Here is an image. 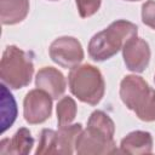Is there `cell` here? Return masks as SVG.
I'll return each instance as SVG.
<instances>
[{"label": "cell", "mask_w": 155, "mask_h": 155, "mask_svg": "<svg viewBox=\"0 0 155 155\" xmlns=\"http://www.w3.org/2000/svg\"><path fill=\"white\" fill-rule=\"evenodd\" d=\"M115 125L108 114L94 110L87 121L86 130H82L75 142V151L79 155L114 154L117 151L114 142Z\"/></svg>", "instance_id": "1"}, {"label": "cell", "mask_w": 155, "mask_h": 155, "mask_svg": "<svg viewBox=\"0 0 155 155\" xmlns=\"http://www.w3.org/2000/svg\"><path fill=\"white\" fill-rule=\"evenodd\" d=\"M138 33L134 23L126 19H117L105 29L94 34L88 42V54L96 62H103L115 56L125 44Z\"/></svg>", "instance_id": "2"}, {"label": "cell", "mask_w": 155, "mask_h": 155, "mask_svg": "<svg viewBox=\"0 0 155 155\" xmlns=\"http://www.w3.org/2000/svg\"><path fill=\"white\" fill-rule=\"evenodd\" d=\"M120 98L139 120L155 121V88L142 76L126 75L120 82Z\"/></svg>", "instance_id": "3"}, {"label": "cell", "mask_w": 155, "mask_h": 155, "mask_svg": "<svg viewBox=\"0 0 155 155\" xmlns=\"http://www.w3.org/2000/svg\"><path fill=\"white\" fill-rule=\"evenodd\" d=\"M70 92L82 103L97 105L105 91L102 73L92 64H79L70 69L68 75Z\"/></svg>", "instance_id": "4"}, {"label": "cell", "mask_w": 155, "mask_h": 155, "mask_svg": "<svg viewBox=\"0 0 155 155\" xmlns=\"http://www.w3.org/2000/svg\"><path fill=\"white\" fill-rule=\"evenodd\" d=\"M34 74V64L27 52L15 45L5 48L0 62V78L4 85L13 90L28 86Z\"/></svg>", "instance_id": "5"}, {"label": "cell", "mask_w": 155, "mask_h": 155, "mask_svg": "<svg viewBox=\"0 0 155 155\" xmlns=\"http://www.w3.org/2000/svg\"><path fill=\"white\" fill-rule=\"evenodd\" d=\"M81 131V124H70L67 126H62L58 128V131L44 128L41 131L39 145L35 150V154L70 155L75 151V142Z\"/></svg>", "instance_id": "6"}, {"label": "cell", "mask_w": 155, "mask_h": 155, "mask_svg": "<svg viewBox=\"0 0 155 155\" xmlns=\"http://www.w3.org/2000/svg\"><path fill=\"white\" fill-rule=\"evenodd\" d=\"M51 59L65 69L79 65L84 59V50L80 41L73 36H61L52 41L48 48Z\"/></svg>", "instance_id": "7"}, {"label": "cell", "mask_w": 155, "mask_h": 155, "mask_svg": "<svg viewBox=\"0 0 155 155\" xmlns=\"http://www.w3.org/2000/svg\"><path fill=\"white\" fill-rule=\"evenodd\" d=\"M52 114V97L40 90H30L23 101L24 120L30 125H38L50 119Z\"/></svg>", "instance_id": "8"}, {"label": "cell", "mask_w": 155, "mask_h": 155, "mask_svg": "<svg viewBox=\"0 0 155 155\" xmlns=\"http://www.w3.org/2000/svg\"><path fill=\"white\" fill-rule=\"evenodd\" d=\"M122 57L126 68L133 73H142L150 61V47L148 42L137 35L131 38L122 47Z\"/></svg>", "instance_id": "9"}, {"label": "cell", "mask_w": 155, "mask_h": 155, "mask_svg": "<svg viewBox=\"0 0 155 155\" xmlns=\"http://www.w3.org/2000/svg\"><path fill=\"white\" fill-rule=\"evenodd\" d=\"M35 85L38 88L47 92L52 99H58L63 96L67 88L64 75L53 67L41 68L35 76Z\"/></svg>", "instance_id": "10"}, {"label": "cell", "mask_w": 155, "mask_h": 155, "mask_svg": "<svg viewBox=\"0 0 155 155\" xmlns=\"http://www.w3.org/2000/svg\"><path fill=\"white\" fill-rule=\"evenodd\" d=\"M120 151L127 154H149L153 151V137L147 131H133L121 139Z\"/></svg>", "instance_id": "11"}, {"label": "cell", "mask_w": 155, "mask_h": 155, "mask_svg": "<svg viewBox=\"0 0 155 155\" xmlns=\"http://www.w3.org/2000/svg\"><path fill=\"white\" fill-rule=\"evenodd\" d=\"M34 145V138L28 128H19L12 138H4L0 142L1 154H29Z\"/></svg>", "instance_id": "12"}, {"label": "cell", "mask_w": 155, "mask_h": 155, "mask_svg": "<svg viewBox=\"0 0 155 155\" xmlns=\"http://www.w3.org/2000/svg\"><path fill=\"white\" fill-rule=\"evenodd\" d=\"M29 12V0H0V19L5 25L22 22Z\"/></svg>", "instance_id": "13"}, {"label": "cell", "mask_w": 155, "mask_h": 155, "mask_svg": "<svg viewBox=\"0 0 155 155\" xmlns=\"http://www.w3.org/2000/svg\"><path fill=\"white\" fill-rule=\"evenodd\" d=\"M76 103L75 101L69 97V96H64L62 97L58 103H57V122L58 126H67L70 125L73 122V120L76 116Z\"/></svg>", "instance_id": "14"}, {"label": "cell", "mask_w": 155, "mask_h": 155, "mask_svg": "<svg viewBox=\"0 0 155 155\" xmlns=\"http://www.w3.org/2000/svg\"><path fill=\"white\" fill-rule=\"evenodd\" d=\"M79 15L82 18L93 16L101 7L102 0H75Z\"/></svg>", "instance_id": "15"}, {"label": "cell", "mask_w": 155, "mask_h": 155, "mask_svg": "<svg viewBox=\"0 0 155 155\" xmlns=\"http://www.w3.org/2000/svg\"><path fill=\"white\" fill-rule=\"evenodd\" d=\"M142 21L145 25L155 30V1L148 0L142 5Z\"/></svg>", "instance_id": "16"}, {"label": "cell", "mask_w": 155, "mask_h": 155, "mask_svg": "<svg viewBox=\"0 0 155 155\" xmlns=\"http://www.w3.org/2000/svg\"><path fill=\"white\" fill-rule=\"evenodd\" d=\"M126 1H139V0H126Z\"/></svg>", "instance_id": "17"}, {"label": "cell", "mask_w": 155, "mask_h": 155, "mask_svg": "<svg viewBox=\"0 0 155 155\" xmlns=\"http://www.w3.org/2000/svg\"><path fill=\"white\" fill-rule=\"evenodd\" d=\"M51 1H58V0H51Z\"/></svg>", "instance_id": "18"}, {"label": "cell", "mask_w": 155, "mask_h": 155, "mask_svg": "<svg viewBox=\"0 0 155 155\" xmlns=\"http://www.w3.org/2000/svg\"><path fill=\"white\" fill-rule=\"evenodd\" d=\"M154 80H155V76H154Z\"/></svg>", "instance_id": "19"}]
</instances>
